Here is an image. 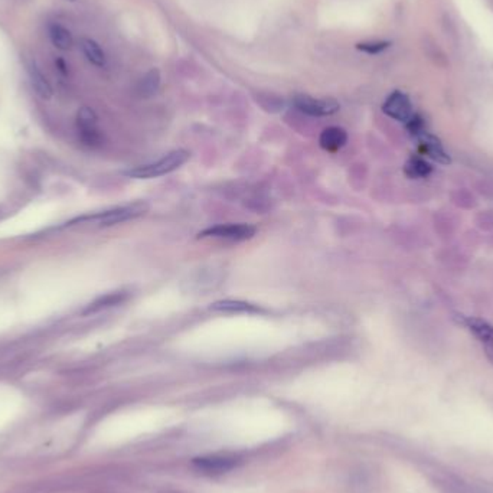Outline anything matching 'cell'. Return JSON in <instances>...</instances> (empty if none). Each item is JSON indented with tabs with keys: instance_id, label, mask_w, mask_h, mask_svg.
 Wrapping results in <instances>:
<instances>
[{
	"instance_id": "cell-1",
	"label": "cell",
	"mask_w": 493,
	"mask_h": 493,
	"mask_svg": "<svg viewBox=\"0 0 493 493\" xmlns=\"http://www.w3.org/2000/svg\"><path fill=\"white\" fill-rule=\"evenodd\" d=\"M149 212L147 202H133L122 207H114L106 211L94 212L88 215L78 216L68 223V227H91V228H106L133 221L136 218L146 215Z\"/></svg>"
},
{
	"instance_id": "cell-2",
	"label": "cell",
	"mask_w": 493,
	"mask_h": 493,
	"mask_svg": "<svg viewBox=\"0 0 493 493\" xmlns=\"http://www.w3.org/2000/svg\"><path fill=\"white\" fill-rule=\"evenodd\" d=\"M189 157H191L189 152L184 149H177L165 154L159 161L129 169L124 172V175L129 177H134V179H152V177H159L172 173L176 169H179L182 165H185L189 161Z\"/></svg>"
},
{
	"instance_id": "cell-3",
	"label": "cell",
	"mask_w": 493,
	"mask_h": 493,
	"mask_svg": "<svg viewBox=\"0 0 493 493\" xmlns=\"http://www.w3.org/2000/svg\"><path fill=\"white\" fill-rule=\"evenodd\" d=\"M255 232H257V228L250 224H220L201 231L198 234V239L241 243L251 240Z\"/></svg>"
},
{
	"instance_id": "cell-4",
	"label": "cell",
	"mask_w": 493,
	"mask_h": 493,
	"mask_svg": "<svg viewBox=\"0 0 493 493\" xmlns=\"http://www.w3.org/2000/svg\"><path fill=\"white\" fill-rule=\"evenodd\" d=\"M76 131L84 145L97 147L103 143V134L98 127V117L90 107H81L76 113Z\"/></svg>"
},
{
	"instance_id": "cell-5",
	"label": "cell",
	"mask_w": 493,
	"mask_h": 493,
	"mask_svg": "<svg viewBox=\"0 0 493 493\" xmlns=\"http://www.w3.org/2000/svg\"><path fill=\"white\" fill-rule=\"evenodd\" d=\"M455 319L479 341L487 361L493 365V325L480 318L464 316V314H456Z\"/></svg>"
},
{
	"instance_id": "cell-6",
	"label": "cell",
	"mask_w": 493,
	"mask_h": 493,
	"mask_svg": "<svg viewBox=\"0 0 493 493\" xmlns=\"http://www.w3.org/2000/svg\"><path fill=\"white\" fill-rule=\"evenodd\" d=\"M293 104L299 111L312 117H328L341 108V104L333 98H313L305 94L294 95Z\"/></svg>"
},
{
	"instance_id": "cell-7",
	"label": "cell",
	"mask_w": 493,
	"mask_h": 493,
	"mask_svg": "<svg viewBox=\"0 0 493 493\" xmlns=\"http://www.w3.org/2000/svg\"><path fill=\"white\" fill-rule=\"evenodd\" d=\"M382 111L388 117L394 118V120L401 122L404 124L414 115V108L410 97L403 91L391 92L382 104Z\"/></svg>"
},
{
	"instance_id": "cell-8",
	"label": "cell",
	"mask_w": 493,
	"mask_h": 493,
	"mask_svg": "<svg viewBox=\"0 0 493 493\" xmlns=\"http://www.w3.org/2000/svg\"><path fill=\"white\" fill-rule=\"evenodd\" d=\"M419 143H420V149L424 154H427L430 159H433L437 163L442 165H448L451 162L450 156L447 154V152L444 150L442 142L439 137H436L435 134H431L428 131H426L424 134H421L419 137Z\"/></svg>"
},
{
	"instance_id": "cell-9",
	"label": "cell",
	"mask_w": 493,
	"mask_h": 493,
	"mask_svg": "<svg viewBox=\"0 0 493 493\" xmlns=\"http://www.w3.org/2000/svg\"><path fill=\"white\" fill-rule=\"evenodd\" d=\"M193 464L207 473H224L231 470L236 464V459L232 456L212 455L195 459Z\"/></svg>"
},
{
	"instance_id": "cell-10",
	"label": "cell",
	"mask_w": 493,
	"mask_h": 493,
	"mask_svg": "<svg viewBox=\"0 0 493 493\" xmlns=\"http://www.w3.org/2000/svg\"><path fill=\"white\" fill-rule=\"evenodd\" d=\"M129 296L130 293L126 291V290H117V291H111V293H107L104 296H100V298L95 299L92 303H90L86 309H84V314H94V313H100L103 310H107V309H111V307H115L118 305H122L124 303L127 299H129Z\"/></svg>"
},
{
	"instance_id": "cell-11",
	"label": "cell",
	"mask_w": 493,
	"mask_h": 493,
	"mask_svg": "<svg viewBox=\"0 0 493 493\" xmlns=\"http://www.w3.org/2000/svg\"><path fill=\"white\" fill-rule=\"evenodd\" d=\"M348 142V134L341 127H328L322 131L319 137L321 147L328 152H338Z\"/></svg>"
},
{
	"instance_id": "cell-12",
	"label": "cell",
	"mask_w": 493,
	"mask_h": 493,
	"mask_svg": "<svg viewBox=\"0 0 493 493\" xmlns=\"http://www.w3.org/2000/svg\"><path fill=\"white\" fill-rule=\"evenodd\" d=\"M28 74H29V80L32 84V88L35 90V92L42 98V100H49V98L54 95V90L51 83L48 81V78L45 76V74L41 71L35 63H32L28 67Z\"/></svg>"
},
{
	"instance_id": "cell-13",
	"label": "cell",
	"mask_w": 493,
	"mask_h": 493,
	"mask_svg": "<svg viewBox=\"0 0 493 493\" xmlns=\"http://www.w3.org/2000/svg\"><path fill=\"white\" fill-rule=\"evenodd\" d=\"M209 309L213 312H224V313H266V310L257 305H252L243 300H232V299L215 302L211 305Z\"/></svg>"
},
{
	"instance_id": "cell-14",
	"label": "cell",
	"mask_w": 493,
	"mask_h": 493,
	"mask_svg": "<svg viewBox=\"0 0 493 493\" xmlns=\"http://www.w3.org/2000/svg\"><path fill=\"white\" fill-rule=\"evenodd\" d=\"M48 36L51 44L59 51H70L74 45L72 33L61 24H56V22L49 24Z\"/></svg>"
},
{
	"instance_id": "cell-15",
	"label": "cell",
	"mask_w": 493,
	"mask_h": 493,
	"mask_svg": "<svg viewBox=\"0 0 493 493\" xmlns=\"http://www.w3.org/2000/svg\"><path fill=\"white\" fill-rule=\"evenodd\" d=\"M80 47H81V51H83L84 56L88 59L90 64H92L94 67H98V68H103L106 65V63H107L106 54H104L103 48L100 47V44L94 41V39L83 38L81 42H80Z\"/></svg>"
},
{
	"instance_id": "cell-16",
	"label": "cell",
	"mask_w": 493,
	"mask_h": 493,
	"mask_svg": "<svg viewBox=\"0 0 493 493\" xmlns=\"http://www.w3.org/2000/svg\"><path fill=\"white\" fill-rule=\"evenodd\" d=\"M404 172L411 179H424L433 172V168L421 157H411L404 166Z\"/></svg>"
},
{
	"instance_id": "cell-17",
	"label": "cell",
	"mask_w": 493,
	"mask_h": 493,
	"mask_svg": "<svg viewBox=\"0 0 493 493\" xmlns=\"http://www.w3.org/2000/svg\"><path fill=\"white\" fill-rule=\"evenodd\" d=\"M161 71L157 68H152L143 78L139 84V92L143 97H150L153 95L161 87Z\"/></svg>"
},
{
	"instance_id": "cell-18",
	"label": "cell",
	"mask_w": 493,
	"mask_h": 493,
	"mask_svg": "<svg viewBox=\"0 0 493 493\" xmlns=\"http://www.w3.org/2000/svg\"><path fill=\"white\" fill-rule=\"evenodd\" d=\"M391 47V42L388 41H366V42H358L357 49L361 52H365L368 55H378L388 49Z\"/></svg>"
},
{
	"instance_id": "cell-19",
	"label": "cell",
	"mask_w": 493,
	"mask_h": 493,
	"mask_svg": "<svg viewBox=\"0 0 493 493\" xmlns=\"http://www.w3.org/2000/svg\"><path fill=\"white\" fill-rule=\"evenodd\" d=\"M405 127H407L408 133L412 137H416V139H419L421 134H424L427 131L424 118L420 114H416V113H414V115L405 123Z\"/></svg>"
},
{
	"instance_id": "cell-20",
	"label": "cell",
	"mask_w": 493,
	"mask_h": 493,
	"mask_svg": "<svg viewBox=\"0 0 493 493\" xmlns=\"http://www.w3.org/2000/svg\"><path fill=\"white\" fill-rule=\"evenodd\" d=\"M55 65H56V68H58V71L59 72H61V74H67L68 72V70H67V64H65V61H64V59H61V58H58L56 59V61H55Z\"/></svg>"
},
{
	"instance_id": "cell-21",
	"label": "cell",
	"mask_w": 493,
	"mask_h": 493,
	"mask_svg": "<svg viewBox=\"0 0 493 493\" xmlns=\"http://www.w3.org/2000/svg\"><path fill=\"white\" fill-rule=\"evenodd\" d=\"M70 2H74V0H70Z\"/></svg>"
}]
</instances>
